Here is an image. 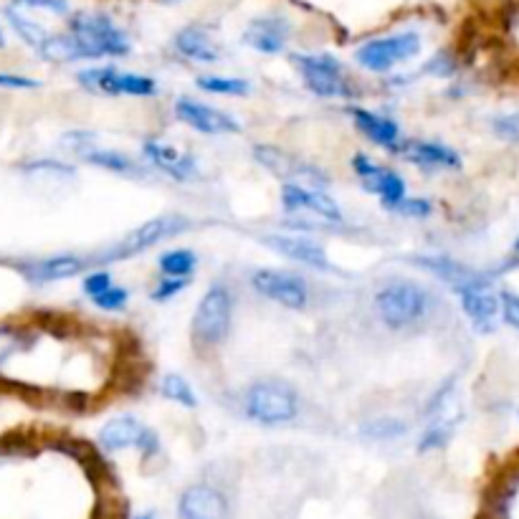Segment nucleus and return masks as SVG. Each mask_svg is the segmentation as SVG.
<instances>
[{"instance_id": "obj_1", "label": "nucleus", "mask_w": 519, "mask_h": 519, "mask_svg": "<svg viewBox=\"0 0 519 519\" xmlns=\"http://www.w3.org/2000/svg\"><path fill=\"white\" fill-rule=\"evenodd\" d=\"M431 307V297L426 289L416 282H390L375 294V309L390 330H403L421 322Z\"/></svg>"}, {"instance_id": "obj_2", "label": "nucleus", "mask_w": 519, "mask_h": 519, "mask_svg": "<svg viewBox=\"0 0 519 519\" xmlns=\"http://www.w3.org/2000/svg\"><path fill=\"white\" fill-rule=\"evenodd\" d=\"M69 31L82 46L84 59L127 56L132 49L127 33L104 13H76L69 21Z\"/></svg>"}, {"instance_id": "obj_3", "label": "nucleus", "mask_w": 519, "mask_h": 519, "mask_svg": "<svg viewBox=\"0 0 519 519\" xmlns=\"http://www.w3.org/2000/svg\"><path fill=\"white\" fill-rule=\"evenodd\" d=\"M190 228V218L185 216H160L145 221L142 226L132 228L130 233L119 238L117 244H112L109 249L99 251V254L89 256V264H112V261H125L130 256L142 254V251L152 249L155 244L165 241L168 236L175 233H183Z\"/></svg>"}, {"instance_id": "obj_4", "label": "nucleus", "mask_w": 519, "mask_h": 519, "mask_svg": "<svg viewBox=\"0 0 519 519\" xmlns=\"http://www.w3.org/2000/svg\"><path fill=\"white\" fill-rule=\"evenodd\" d=\"M246 416L264 426L289 423L299 411V398L284 380H259L246 390Z\"/></svg>"}, {"instance_id": "obj_5", "label": "nucleus", "mask_w": 519, "mask_h": 519, "mask_svg": "<svg viewBox=\"0 0 519 519\" xmlns=\"http://www.w3.org/2000/svg\"><path fill=\"white\" fill-rule=\"evenodd\" d=\"M233 297L223 284L208 289L193 314V340L203 347H216L231 332Z\"/></svg>"}, {"instance_id": "obj_6", "label": "nucleus", "mask_w": 519, "mask_h": 519, "mask_svg": "<svg viewBox=\"0 0 519 519\" xmlns=\"http://www.w3.org/2000/svg\"><path fill=\"white\" fill-rule=\"evenodd\" d=\"M294 66L299 69L302 74L304 84L312 94L317 97H342V99H350L352 87L347 82L345 69H342L340 61L330 54H294L292 56Z\"/></svg>"}, {"instance_id": "obj_7", "label": "nucleus", "mask_w": 519, "mask_h": 519, "mask_svg": "<svg viewBox=\"0 0 519 519\" xmlns=\"http://www.w3.org/2000/svg\"><path fill=\"white\" fill-rule=\"evenodd\" d=\"M418 51H421V36L413 31H406V33H395V36H388V38H375V41H368V44L357 49V61H360L368 71L385 74V71L393 69L395 64L411 61L413 56H418Z\"/></svg>"}, {"instance_id": "obj_8", "label": "nucleus", "mask_w": 519, "mask_h": 519, "mask_svg": "<svg viewBox=\"0 0 519 519\" xmlns=\"http://www.w3.org/2000/svg\"><path fill=\"white\" fill-rule=\"evenodd\" d=\"M251 287L261 294V297L271 299V302L282 304L287 309H304L309 302V289L304 279L297 274L279 269H259L251 276Z\"/></svg>"}, {"instance_id": "obj_9", "label": "nucleus", "mask_w": 519, "mask_h": 519, "mask_svg": "<svg viewBox=\"0 0 519 519\" xmlns=\"http://www.w3.org/2000/svg\"><path fill=\"white\" fill-rule=\"evenodd\" d=\"M254 157L264 165L266 170L276 175V178H284V180H297V185H304V188H312V190H325L327 188V175L322 170L312 168V165L302 163L299 157L287 155L282 152L279 147H271V145H259L254 147Z\"/></svg>"}, {"instance_id": "obj_10", "label": "nucleus", "mask_w": 519, "mask_h": 519, "mask_svg": "<svg viewBox=\"0 0 519 519\" xmlns=\"http://www.w3.org/2000/svg\"><path fill=\"white\" fill-rule=\"evenodd\" d=\"M79 82L92 92L104 94H130V97H152L157 84L145 74H130V71L117 69H87L79 74Z\"/></svg>"}, {"instance_id": "obj_11", "label": "nucleus", "mask_w": 519, "mask_h": 519, "mask_svg": "<svg viewBox=\"0 0 519 519\" xmlns=\"http://www.w3.org/2000/svg\"><path fill=\"white\" fill-rule=\"evenodd\" d=\"M352 168H355L357 178H360V183L365 185V190L380 195L383 206L390 208V211L406 198V183H403L401 175L375 165L368 155L352 157Z\"/></svg>"}, {"instance_id": "obj_12", "label": "nucleus", "mask_w": 519, "mask_h": 519, "mask_svg": "<svg viewBox=\"0 0 519 519\" xmlns=\"http://www.w3.org/2000/svg\"><path fill=\"white\" fill-rule=\"evenodd\" d=\"M461 299V307L469 314L471 325L479 332H492L497 325V312H499V297L489 289L487 279H479V282L464 284V287L456 289Z\"/></svg>"}, {"instance_id": "obj_13", "label": "nucleus", "mask_w": 519, "mask_h": 519, "mask_svg": "<svg viewBox=\"0 0 519 519\" xmlns=\"http://www.w3.org/2000/svg\"><path fill=\"white\" fill-rule=\"evenodd\" d=\"M87 266H92L89 264V256L59 254V256H49V259L21 261V264H16V269L26 276L28 282L46 284V282H61V279H71V276L82 274Z\"/></svg>"}, {"instance_id": "obj_14", "label": "nucleus", "mask_w": 519, "mask_h": 519, "mask_svg": "<svg viewBox=\"0 0 519 519\" xmlns=\"http://www.w3.org/2000/svg\"><path fill=\"white\" fill-rule=\"evenodd\" d=\"M175 114H178L180 122L193 127L195 132H203V135H228V132H238L236 119H233L231 114L221 112V109L216 107H208V104L193 102V99H178V102H175Z\"/></svg>"}, {"instance_id": "obj_15", "label": "nucleus", "mask_w": 519, "mask_h": 519, "mask_svg": "<svg viewBox=\"0 0 519 519\" xmlns=\"http://www.w3.org/2000/svg\"><path fill=\"white\" fill-rule=\"evenodd\" d=\"M292 38V23L284 16H261L249 23L244 41L259 54H282Z\"/></svg>"}, {"instance_id": "obj_16", "label": "nucleus", "mask_w": 519, "mask_h": 519, "mask_svg": "<svg viewBox=\"0 0 519 519\" xmlns=\"http://www.w3.org/2000/svg\"><path fill=\"white\" fill-rule=\"evenodd\" d=\"M178 514L180 519H228V504L218 489L195 484L180 497Z\"/></svg>"}, {"instance_id": "obj_17", "label": "nucleus", "mask_w": 519, "mask_h": 519, "mask_svg": "<svg viewBox=\"0 0 519 519\" xmlns=\"http://www.w3.org/2000/svg\"><path fill=\"white\" fill-rule=\"evenodd\" d=\"M271 251L287 256V259L299 261L312 269H330V256L317 244L314 238L307 236H264L261 238Z\"/></svg>"}, {"instance_id": "obj_18", "label": "nucleus", "mask_w": 519, "mask_h": 519, "mask_svg": "<svg viewBox=\"0 0 519 519\" xmlns=\"http://www.w3.org/2000/svg\"><path fill=\"white\" fill-rule=\"evenodd\" d=\"M282 203L287 211H312L325 221H342V211L325 190H312L304 185L287 183L282 190Z\"/></svg>"}, {"instance_id": "obj_19", "label": "nucleus", "mask_w": 519, "mask_h": 519, "mask_svg": "<svg viewBox=\"0 0 519 519\" xmlns=\"http://www.w3.org/2000/svg\"><path fill=\"white\" fill-rule=\"evenodd\" d=\"M398 155H403L408 163L418 165V168H459L461 157L451 147L441 145V142H401L395 147Z\"/></svg>"}, {"instance_id": "obj_20", "label": "nucleus", "mask_w": 519, "mask_h": 519, "mask_svg": "<svg viewBox=\"0 0 519 519\" xmlns=\"http://www.w3.org/2000/svg\"><path fill=\"white\" fill-rule=\"evenodd\" d=\"M142 152H145L147 163L168 173L173 180H193L198 175V165H195L193 157L178 152L175 147L165 145V142H145Z\"/></svg>"}, {"instance_id": "obj_21", "label": "nucleus", "mask_w": 519, "mask_h": 519, "mask_svg": "<svg viewBox=\"0 0 519 519\" xmlns=\"http://www.w3.org/2000/svg\"><path fill=\"white\" fill-rule=\"evenodd\" d=\"M350 117L357 125V130L363 132L373 145L385 147V150H395V147L401 145V127L395 125L393 119L383 117V114H375L363 107L350 109Z\"/></svg>"}, {"instance_id": "obj_22", "label": "nucleus", "mask_w": 519, "mask_h": 519, "mask_svg": "<svg viewBox=\"0 0 519 519\" xmlns=\"http://www.w3.org/2000/svg\"><path fill=\"white\" fill-rule=\"evenodd\" d=\"M145 433L147 426H142L137 418L119 416L112 418V421L99 431V446H102L104 451H125L132 449V446L140 449Z\"/></svg>"}, {"instance_id": "obj_23", "label": "nucleus", "mask_w": 519, "mask_h": 519, "mask_svg": "<svg viewBox=\"0 0 519 519\" xmlns=\"http://www.w3.org/2000/svg\"><path fill=\"white\" fill-rule=\"evenodd\" d=\"M175 49L190 61L198 64H216L221 59V49L211 38V33L201 26H188L175 36Z\"/></svg>"}, {"instance_id": "obj_24", "label": "nucleus", "mask_w": 519, "mask_h": 519, "mask_svg": "<svg viewBox=\"0 0 519 519\" xmlns=\"http://www.w3.org/2000/svg\"><path fill=\"white\" fill-rule=\"evenodd\" d=\"M416 264L421 266V269L436 274L441 282L451 284V287H454V292L459 287H464V284H471V282H479V279H484L479 271L469 269V266L459 264V261H454V259H446V256H423V259H418Z\"/></svg>"}, {"instance_id": "obj_25", "label": "nucleus", "mask_w": 519, "mask_h": 519, "mask_svg": "<svg viewBox=\"0 0 519 519\" xmlns=\"http://www.w3.org/2000/svg\"><path fill=\"white\" fill-rule=\"evenodd\" d=\"M38 54L44 56L46 61H54V64H69V61L84 59V51L76 41L74 33H49V38L44 41V46L38 49Z\"/></svg>"}, {"instance_id": "obj_26", "label": "nucleus", "mask_w": 519, "mask_h": 519, "mask_svg": "<svg viewBox=\"0 0 519 519\" xmlns=\"http://www.w3.org/2000/svg\"><path fill=\"white\" fill-rule=\"evenodd\" d=\"M84 163L97 165V168L109 170V173L117 175H142L140 163H135L132 157H127L125 152H114V150H89L82 157Z\"/></svg>"}, {"instance_id": "obj_27", "label": "nucleus", "mask_w": 519, "mask_h": 519, "mask_svg": "<svg viewBox=\"0 0 519 519\" xmlns=\"http://www.w3.org/2000/svg\"><path fill=\"white\" fill-rule=\"evenodd\" d=\"M198 87L208 94H221V97H241V94H249V82L246 79H238V76H218L208 74L198 79Z\"/></svg>"}, {"instance_id": "obj_28", "label": "nucleus", "mask_w": 519, "mask_h": 519, "mask_svg": "<svg viewBox=\"0 0 519 519\" xmlns=\"http://www.w3.org/2000/svg\"><path fill=\"white\" fill-rule=\"evenodd\" d=\"M6 18H8V23H11V26H13V31H16L18 36H21L23 41H26L28 46H33V49H36V51L41 49L46 38H49V33L44 31V26H38V23L31 21V18L21 16V13H18L16 8H8Z\"/></svg>"}, {"instance_id": "obj_29", "label": "nucleus", "mask_w": 519, "mask_h": 519, "mask_svg": "<svg viewBox=\"0 0 519 519\" xmlns=\"http://www.w3.org/2000/svg\"><path fill=\"white\" fill-rule=\"evenodd\" d=\"M157 264H160V271L165 276H190L195 271V266H198V256L190 249H173L165 251Z\"/></svg>"}, {"instance_id": "obj_30", "label": "nucleus", "mask_w": 519, "mask_h": 519, "mask_svg": "<svg viewBox=\"0 0 519 519\" xmlns=\"http://www.w3.org/2000/svg\"><path fill=\"white\" fill-rule=\"evenodd\" d=\"M160 390H163V395H165V398H168V401L180 403V406H185V408H195V406H198V401H195L193 388H190L188 380L180 378V375H165L163 385H160Z\"/></svg>"}, {"instance_id": "obj_31", "label": "nucleus", "mask_w": 519, "mask_h": 519, "mask_svg": "<svg viewBox=\"0 0 519 519\" xmlns=\"http://www.w3.org/2000/svg\"><path fill=\"white\" fill-rule=\"evenodd\" d=\"M406 431V423L398 421V418H375L363 426V433L373 441H393V438L406 436Z\"/></svg>"}, {"instance_id": "obj_32", "label": "nucleus", "mask_w": 519, "mask_h": 519, "mask_svg": "<svg viewBox=\"0 0 519 519\" xmlns=\"http://www.w3.org/2000/svg\"><path fill=\"white\" fill-rule=\"evenodd\" d=\"M456 421L454 418H438L428 426V431L421 436V444H418V451H431V449H441L454 433Z\"/></svg>"}, {"instance_id": "obj_33", "label": "nucleus", "mask_w": 519, "mask_h": 519, "mask_svg": "<svg viewBox=\"0 0 519 519\" xmlns=\"http://www.w3.org/2000/svg\"><path fill=\"white\" fill-rule=\"evenodd\" d=\"M188 284H190V276H165V279H160L157 287L152 289V299H155V302H168V299H173L175 294L183 292Z\"/></svg>"}, {"instance_id": "obj_34", "label": "nucleus", "mask_w": 519, "mask_h": 519, "mask_svg": "<svg viewBox=\"0 0 519 519\" xmlns=\"http://www.w3.org/2000/svg\"><path fill=\"white\" fill-rule=\"evenodd\" d=\"M492 130H494V135L499 137V140L519 142V112L499 114V117H494Z\"/></svg>"}, {"instance_id": "obj_35", "label": "nucleus", "mask_w": 519, "mask_h": 519, "mask_svg": "<svg viewBox=\"0 0 519 519\" xmlns=\"http://www.w3.org/2000/svg\"><path fill=\"white\" fill-rule=\"evenodd\" d=\"M26 173L33 175H51V178H71L74 175V168L64 163H56V160H36V163H26L23 165Z\"/></svg>"}, {"instance_id": "obj_36", "label": "nucleus", "mask_w": 519, "mask_h": 519, "mask_svg": "<svg viewBox=\"0 0 519 519\" xmlns=\"http://www.w3.org/2000/svg\"><path fill=\"white\" fill-rule=\"evenodd\" d=\"M127 299H130V292L122 287H109L107 292L97 294V297L92 299L94 304H97L99 309H104V312H117V309H125Z\"/></svg>"}, {"instance_id": "obj_37", "label": "nucleus", "mask_w": 519, "mask_h": 519, "mask_svg": "<svg viewBox=\"0 0 519 519\" xmlns=\"http://www.w3.org/2000/svg\"><path fill=\"white\" fill-rule=\"evenodd\" d=\"M395 213H401V216L406 218H426L428 213H431V203L426 201V198H403L398 206L393 208Z\"/></svg>"}, {"instance_id": "obj_38", "label": "nucleus", "mask_w": 519, "mask_h": 519, "mask_svg": "<svg viewBox=\"0 0 519 519\" xmlns=\"http://www.w3.org/2000/svg\"><path fill=\"white\" fill-rule=\"evenodd\" d=\"M499 304H502V314H504V322L509 327L519 332V294L514 292H502L499 294Z\"/></svg>"}, {"instance_id": "obj_39", "label": "nucleus", "mask_w": 519, "mask_h": 519, "mask_svg": "<svg viewBox=\"0 0 519 519\" xmlns=\"http://www.w3.org/2000/svg\"><path fill=\"white\" fill-rule=\"evenodd\" d=\"M423 71H426V74H433V76H451L456 71V61H454V56L441 51V54H436L426 66H423Z\"/></svg>"}, {"instance_id": "obj_40", "label": "nucleus", "mask_w": 519, "mask_h": 519, "mask_svg": "<svg viewBox=\"0 0 519 519\" xmlns=\"http://www.w3.org/2000/svg\"><path fill=\"white\" fill-rule=\"evenodd\" d=\"M61 145H64L66 150L84 157L89 150H94V137L87 135V132H71V135H64V142H61Z\"/></svg>"}, {"instance_id": "obj_41", "label": "nucleus", "mask_w": 519, "mask_h": 519, "mask_svg": "<svg viewBox=\"0 0 519 519\" xmlns=\"http://www.w3.org/2000/svg\"><path fill=\"white\" fill-rule=\"evenodd\" d=\"M109 287H112V276H109L107 271H92V274H87V279H84V292L92 299L97 297V294L107 292Z\"/></svg>"}, {"instance_id": "obj_42", "label": "nucleus", "mask_w": 519, "mask_h": 519, "mask_svg": "<svg viewBox=\"0 0 519 519\" xmlns=\"http://www.w3.org/2000/svg\"><path fill=\"white\" fill-rule=\"evenodd\" d=\"M28 8H41V11H51L56 16H64L69 13V0H16Z\"/></svg>"}, {"instance_id": "obj_43", "label": "nucleus", "mask_w": 519, "mask_h": 519, "mask_svg": "<svg viewBox=\"0 0 519 519\" xmlns=\"http://www.w3.org/2000/svg\"><path fill=\"white\" fill-rule=\"evenodd\" d=\"M0 87H6V89H36L38 82L28 79V76L0 74Z\"/></svg>"}, {"instance_id": "obj_44", "label": "nucleus", "mask_w": 519, "mask_h": 519, "mask_svg": "<svg viewBox=\"0 0 519 519\" xmlns=\"http://www.w3.org/2000/svg\"><path fill=\"white\" fill-rule=\"evenodd\" d=\"M6 44V38H3V31H0V46Z\"/></svg>"}, {"instance_id": "obj_45", "label": "nucleus", "mask_w": 519, "mask_h": 519, "mask_svg": "<svg viewBox=\"0 0 519 519\" xmlns=\"http://www.w3.org/2000/svg\"><path fill=\"white\" fill-rule=\"evenodd\" d=\"M514 251H517V254H519V241H517V244H514Z\"/></svg>"}, {"instance_id": "obj_46", "label": "nucleus", "mask_w": 519, "mask_h": 519, "mask_svg": "<svg viewBox=\"0 0 519 519\" xmlns=\"http://www.w3.org/2000/svg\"><path fill=\"white\" fill-rule=\"evenodd\" d=\"M163 3H178V0H163Z\"/></svg>"}]
</instances>
